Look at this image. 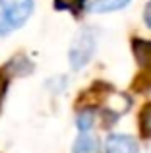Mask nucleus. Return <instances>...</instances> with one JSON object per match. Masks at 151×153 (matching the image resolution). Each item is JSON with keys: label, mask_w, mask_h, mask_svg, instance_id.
<instances>
[{"label": "nucleus", "mask_w": 151, "mask_h": 153, "mask_svg": "<svg viewBox=\"0 0 151 153\" xmlns=\"http://www.w3.org/2000/svg\"><path fill=\"white\" fill-rule=\"evenodd\" d=\"M33 0H0V37L19 29L33 14Z\"/></svg>", "instance_id": "nucleus-1"}, {"label": "nucleus", "mask_w": 151, "mask_h": 153, "mask_svg": "<svg viewBox=\"0 0 151 153\" xmlns=\"http://www.w3.org/2000/svg\"><path fill=\"white\" fill-rule=\"evenodd\" d=\"M95 49H97V31L91 29V27L79 29L78 33H76L72 45H70V52H68L70 66H72L74 70L83 68L91 60Z\"/></svg>", "instance_id": "nucleus-2"}, {"label": "nucleus", "mask_w": 151, "mask_h": 153, "mask_svg": "<svg viewBox=\"0 0 151 153\" xmlns=\"http://www.w3.org/2000/svg\"><path fill=\"white\" fill-rule=\"evenodd\" d=\"M130 108V99L124 93H116L110 91L107 93V97L103 99V114L105 118H109V122H114L120 114H124Z\"/></svg>", "instance_id": "nucleus-3"}, {"label": "nucleus", "mask_w": 151, "mask_h": 153, "mask_svg": "<svg viewBox=\"0 0 151 153\" xmlns=\"http://www.w3.org/2000/svg\"><path fill=\"white\" fill-rule=\"evenodd\" d=\"M105 153H140V149H138V142L134 138L124 134H114L107 140Z\"/></svg>", "instance_id": "nucleus-4"}, {"label": "nucleus", "mask_w": 151, "mask_h": 153, "mask_svg": "<svg viewBox=\"0 0 151 153\" xmlns=\"http://www.w3.org/2000/svg\"><path fill=\"white\" fill-rule=\"evenodd\" d=\"M132 51H134V56H136L138 64L151 74V41L134 39L132 41Z\"/></svg>", "instance_id": "nucleus-5"}, {"label": "nucleus", "mask_w": 151, "mask_h": 153, "mask_svg": "<svg viewBox=\"0 0 151 153\" xmlns=\"http://www.w3.org/2000/svg\"><path fill=\"white\" fill-rule=\"evenodd\" d=\"M130 0H87L85 6L87 10L95 12V14H105V12H114L120 10L128 4Z\"/></svg>", "instance_id": "nucleus-6"}, {"label": "nucleus", "mask_w": 151, "mask_h": 153, "mask_svg": "<svg viewBox=\"0 0 151 153\" xmlns=\"http://www.w3.org/2000/svg\"><path fill=\"white\" fill-rule=\"evenodd\" d=\"M97 146H99V142H97V138H95L93 134H89V132H81V134L78 136V140L74 142L72 151L74 153H95Z\"/></svg>", "instance_id": "nucleus-7"}, {"label": "nucleus", "mask_w": 151, "mask_h": 153, "mask_svg": "<svg viewBox=\"0 0 151 153\" xmlns=\"http://www.w3.org/2000/svg\"><path fill=\"white\" fill-rule=\"evenodd\" d=\"M76 124H78L79 132H89L91 128H93V124H95V108L93 107L81 108V111L78 112V120H76Z\"/></svg>", "instance_id": "nucleus-8"}, {"label": "nucleus", "mask_w": 151, "mask_h": 153, "mask_svg": "<svg viewBox=\"0 0 151 153\" xmlns=\"http://www.w3.org/2000/svg\"><path fill=\"white\" fill-rule=\"evenodd\" d=\"M140 128L145 138H151V103L147 107H144V111L140 114Z\"/></svg>", "instance_id": "nucleus-9"}, {"label": "nucleus", "mask_w": 151, "mask_h": 153, "mask_svg": "<svg viewBox=\"0 0 151 153\" xmlns=\"http://www.w3.org/2000/svg\"><path fill=\"white\" fill-rule=\"evenodd\" d=\"M85 6V0H54L56 10H70V12H79Z\"/></svg>", "instance_id": "nucleus-10"}, {"label": "nucleus", "mask_w": 151, "mask_h": 153, "mask_svg": "<svg viewBox=\"0 0 151 153\" xmlns=\"http://www.w3.org/2000/svg\"><path fill=\"white\" fill-rule=\"evenodd\" d=\"M6 87H8V78L4 72H0V103L4 99V93H6Z\"/></svg>", "instance_id": "nucleus-11"}, {"label": "nucleus", "mask_w": 151, "mask_h": 153, "mask_svg": "<svg viewBox=\"0 0 151 153\" xmlns=\"http://www.w3.org/2000/svg\"><path fill=\"white\" fill-rule=\"evenodd\" d=\"M144 22H145L147 27H151V0L145 4V8H144Z\"/></svg>", "instance_id": "nucleus-12"}]
</instances>
